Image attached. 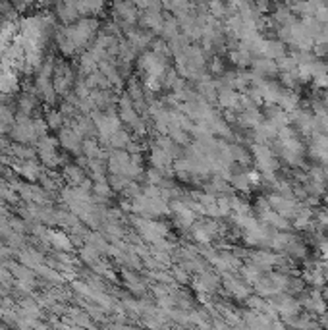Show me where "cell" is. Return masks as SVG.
Wrapping results in <instances>:
<instances>
[{"mask_svg":"<svg viewBox=\"0 0 328 330\" xmlns=\"http://www.w3.org/2000/svg\"><path fill=\"white\" fill-rule=\"evenodd\" d=\"M253 68H255V74L257 78H263V76H274L278 72V66L276 62H272L269 58H260L253 62Z\"/></svg>","mask_w":328,"mask_h":330,"instance_id":"obj_1","label":"cell"},{"mask_svg":"<svg viewBox=\"0 0 328 330\" xmlns=\"http://www.w3.org/2000/svg\"><path fill=\"white\" fill-rule=\"evenodd\" d=\"M232 184L236 189H241V191H249L251 187V180H249V174H236L232 178Z\"/></svg>","mask_w":328,"mask_h":330,"instance_id":"obj_2","label":"cell"}]
</instances>
